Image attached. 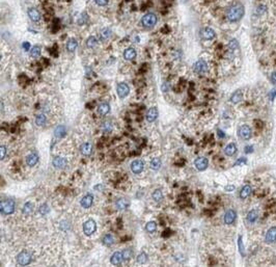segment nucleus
I'll return each mask as SVG.
<instances>
[{
  "mask_svg": "<svg viewBox=\"0 0 276 267\" xmlns=\"http://www.w3.org/2000/svg\"><path fill=\"white\" fill-rule=\"evenodd\" d=\"M245 14L244 6L242 4H235L230 6L226 12V17L230 22H238L243 18Z\"/></svg>",
  "mask_w": 276,
  "mask_h": 267,
  "instance_id": "f257e3e1",
  "label": "nucleus"
},
{
  "mask_svg": "<svg viewBox=\"0 0 276 267\" xmlns=\"http://www.w3.org/2000/svg\"><path fill=\"white\" fill-rule=\"evenodd\" d=\"M0 208H1V214L9 215L15 211V202L13 200L2 201L1 204H0Z\"/></svg>",
  "mask_w": 276,
  "mask_h": 267,
  "instance_id": "f03ea898",
  "label": "nucleus"
},
{
  "mask_svg": "<svg viewBox=\"0 0 276 267\" xmlns=\"http://www.w3.org/2000/svg\"><path fill=\"white\" fill-rule=\"evenodd\" d=\"M157 21H158V18H157V16L153 13L145 14L141 19L142 25H143L144 27H148V28H149V27H154L157 24Z\"/></svg>",
  "mask_w": 276,
  "mask_h": 267,
  "instance_id": "7ed1b4c3",
  "label": "nucleus"
},
{
  "mask_svg": "<svg viewBox=\"0 0 276 267\" xmlns=\"http://www.w3.org/2000/svg\"><path fill=\"white\" fill-rule=\"evenodd\" d=\"M97 230V224L94 219H88L83 224V232L86 236L93 235Z\"/></svg>",
  "mask_w": 276,
  "mask_h": 267,
  "instance_id": "20e7f679",
  "label": "nucleus"
},
{
  "mask_svg": "<svg viewBox=\"0 0 276 267\" xmlns=\"http://www.w3.org/2000/svg\"><path fill=\"white\" fill-rule=\"evenodd\" d=\"M30 262H31V255H30V253L28 252L23 251L17 256V263H18L19 265L25 266V265H28Z\"/></svg>",
  "mask_w": 276,
  "mask_h": 267,
  "instance_id": "39448f33",
  "label": "nucleus"
},
{
  "mask_svg": "<svg viewBox=\"0 0 276 267\" xmlns=\"http://www.w3.org/2000/svg\"><path fill=\"white\" fill-rule=\"evenodd\" d=\"M116 92H117V96L120 98H125L127 97L129 93H130V87H129V85L127 83L125 82H122L117 85L116 87Z\"/></svg>",
  "mask_w": 276,
  "mask_h": 267,
  "instance_id": "423d86ee",
  "label": "nucleus"
},
{
  "mask_svg": "<svg viewBox=\"0 0 276 267\" xmlns=\"http://www.w3.org/2000/svg\"><path fill=\"white\" fill-rule=\"evenodd\" d=\"M200 36H202V39H203V40L210 41V40H213L214 38H215L216 32H215V30L210 28V27H206V28H203L202 31H200Z\"/></svg>",
  "mask_w": 276,
  "mask_h": 267,
  "instance_id": "0eeeda50",
  "label": "nucleus"
},
{
  "mask_svg": "<svg viewBox=\"0 0 276 267\" xmlns=\"http://www.w3.org/2000/svg\"><path fill=\"white\" fill-rule=\"evenodd\" d=\"M208 69V65L207 63L204 62L203 59H199L197 60V62L193 65V70L194 72L197 73V74H203L207 71Z\"/></svg>",
  "mask_w": 276,
  "mask_h": 267,
  "instance_id": "6e6552de",
  "label": "nucleus"
},
{
  "mask_svg": "<svg viewBox=\"0 0 276 267\" xmlns=\"http://www.w3.org/2000/svg\"><path fill=\"white\" fill-rule=\"evenodd\" d=\"M251 134H252V132H251V129H250L249 126H247V125H243V126L240 127L239 135H240V137L242 138V139H244V140L250 139Z\"/></svg>",
  "mask_w": 276,
  "mask_h": 267,
  "instance_id": "1a4fd4ad",
  "label": "nucleus"
},
{
  "mask_svg": "<svg viewBox=\"0 0 276 267\" xmlns=\"http://www.w3.org/2000/svg\"><path fill=\"white\" fill-rule=\"evenodd\" d=\"M144 168V163L142 160H139V159H136L134 160L131 163V170L134 174H140L142 171H143Z\"/></svg>",
  "mask_w": 276,
  "mask_h": 267,
  "instance_id": "9d476101",
  "label": "nucleus"
},
{
  "mask_svg": "<svg viewBox=\"0 0 276 267\" xmlns=\"http://www.w3.org/2000/svg\"><path fill=\"white\" fill-rule=\"evenodd\" d=\"M208 164H209V161H208L207 158L204 157H198L196 158L195 161H194V165L198 171H204L208 167Z\"/></svg>",
  "mask_w": 276,
  "mask_h": 267,
  "instance_id": "9b49d317",
  "label": "nucleus"
},
{
  "mask_svg": "<svg viewBox=\"0 0 276 267\" xmlns=\"http://www.w3.org/2000/svg\"><path fill=\"white\" fill-rule=\"evenodd\" d=\"M158 116H159V111L156 107L149 108L148 112H146V121L149 122V123H153V122L157 120Z\"/></svg>",
  "mask_w": 276,
  "mask_h": 267,
  "instance_id": "f8f14e48",
  "label": "nucleus"
},
{
  "mask_svg": "<svg viewBox=\"0 0 276 267\" xmlns=\"http://www.w3.org/2000/svg\"><path fill=\"white\" fill-rule=\"evenodd\" d=\"M93 203H94V197H93V194L88 193V194L84 195V197L82 198V200H81V206H82L83 208L87 209V208H90L91 207Z\"/></svg>",
  "mask_w": 276,
  "mask_h": 267,
  "instance_id": "ddd939ff",
  "label": "nucleus"
},
{
  "mask_svg": "<svg viewBox=\"0 0 276 267\" xmlns=\"http://www.w3.org/2000/svg\"><path fill=\"white\" fill-rule=\"evenodd\" d=\"M266 241H267L268 243L276 242V227L270 228L267 231V234H266Z\"/></svg>",
  "mask_w": 276,
  "mask_h": 267,
  "instance_id": "4468645a",
  "label": "nucleus"
},
{
  "mask_svg": "<svg viewBox=\"0 0 276 267\" xmlns=\"http://www.w3.org/2000/svg\"><path fill=\"white\" fill-rule=\"evenodd\" d=\"M27 14H28L29 19L31 20V21H33V22H39L40 20H41V14L35 8H29L28 12H27Z\"/></svg>",
  "mask_w": 276,
  "mask_h": 267,
  "instance_id": "2eb2a0df",
  "label": "nucleus"
},
{
  "mask_svg": "<svg viewBox=\"0 0 276 267\" xmlns=\"http://www.w3.org/2000/svg\"><path fill=\"white\" fill-rule=\"evenodd\" d=\"M237 217V213L234 210H228L225 215H224V222L226 225H231L234 224V221H236Z\"/></svg>",
  "mask_w": 276,
  "mask_h": 267,
  "instance_id": "dca6fc26",
  "label": "nucleus"
},
{
  "mask_svg": "<svg viewBox=\"0 0 276 267\" xmlns=\"http://www.w3.org/2000/svg\"><path fill=\"white\" fill-rule=\"evenodd\" d=\"M122 261H124V257H122V252L114 253V254L112 255L111 258H110L111 264H113V265H120Z\"/></svg>",
  "mask_w": 276,
  "mask_h": 267,
  "instance_id": "f3484780",
  "label": "nucleus"
},
{
  "mask_svg": "<svg viewBox=\"0 0 276 267\" xmlns=\"http://www.w3.org/2000/svg\"><path fill=\"white\" fill-rule=\"evenodd\" d=\"M128 206H129V201L126 200V199H124V198L117 199L116 202H115V207H116L117 210L124 211L128 208Z\"/></svg>",
  "mask_w": 276,
  "mask_h": 267,
  "instance_id": "a211bd4d",
  "label": "nucleus"
},
{
  "mask_svg": "<svg viewBox=\"0 0 276 267\" xmlns=\"http://www.w3.org/2000/svg\"><path fill=\"white\" fill-rule=\"evenodd\" d=\"M80 152L84 156H89V155L93 153V144L90 143L83 144L82 146L80 147Z\"/></svg>",
  "mask_w": 276,
  "mask_h": 267,
  "instance_id": "6ab92c4d",
  "label": "nucleus"
},
{
  "mask_svg": "<svg viewBox=\"0 0 276 267\" xmlns=\"http://www.w3.org/2000/svg\"><path fill=\"white\" fill-rule=\"evenodd\" d=\"M52 163L56 168H63V167L67 166V160L64 159V158H61V157H58V156L53 158Z\"/></svg>",
  "mask_w": 276,
  "mask_h": 267,
  "instance_id": "aec40b11",
  "label": "nucleus"
},
{
  "mask_svg": "<svg viewBox=\"0 0 276 267\" xmlns=\"http://www.w3.org/2000/svg\"><path fill=\"white\" fill-rule=\"evenodd\" d=\"M39 162V156L35 153H31L28 155L26 158V163L29 165V166H35V165Z\"/></svg>",
  "mask_w": 276,
  "mask_h": 267,
  "instance_id": "412c9836",
  "label": "nucleus"
},
{
  "mask_svg": "<svg viewBox=\"0 0 276 267\" xmlns=\"http://www.w3.org/2000/svg\"><path fill=\"white\" fill-rule=\"evenodd\" d=\"M124 57L126 60H133L136 57V50L134 48H127L124 52Z\"/></svg>",
  "mask_w": 276,
  "mask_h": 267,
  "instance_id": "4be33fe9",
  "label": "nucleus"
},
{
  "mask_svg": "<svg viewBox=\"0 0 276 267\" xmlns=\"http://www.w3.org/2000/svg\"><path fill=\"white\" fill-rule=\"evenodd\" d=\"M110 111V105L108 103H102L99 105L98 107V112L101 114V116H106V114Z\"/></svg>",
  "mask_w": 276,
  "mask_h": 267,
  "instance_id": "5701e85b",
  "label": "nucleus"
},
{
  "mask_svg": "<svg viewBox=\"0 0 276 267\" xmlns=\"http://www.w3.org/2000/svg\"><path fill=\"white\" fill-rule=\"evenodd\" d=\"M66 133H67V129L63 125H59V126H57L55 128V130H54V135L58 138L63 137L64 135H66Z\"/></svg>",
  "mask_w": 276,
  "mask_h": 267,
  "instance_id": "b1692460",
  "label": "nucleus"
},
{
  "mask_svg": "<svg viewBox=\"0 0 276 267\" xmlns=\"http://www.w3.org/2000/svg\"><path fill=\"white\" fill-rule=\"evenodd\" d=\"M111 35H112V31L109 28H106V27L103 28L100 31V39H101V41H107V40H109L111 38Z\"/></svg>",
  "mask_w": 276,
  "mask_h": 267,
  "instance_id": "393cba45",
  "label": "nucleus"
},
{
  "mask_svg": "<svg viewBox=\"0 0 276 267\" xmlns=\"http://www.w3.org/2000/svg\"><path fill=\"white\" fill-rule=\"evenodd\" d=\"M236 152H237V147L235 144H227L225 149H224V153H225V155H227V156H233V155L236 154Z\"/></svg>",
  "mask_w": 276,
  "mask_h": 267,
  "instance_id": "a878e982",
  "label": "nucleus"
},
{
  "mask_svg": "<svg viewBox=\"0 0 276 267\" xmlns=\"http://www.w3.org/2000/svg\"><path fill=\"white\" fill-rule=\"evenodd\" d=\"M251 191H252V189H251V187L249 186V185H245V186L242 188L241 191H240V198L243 199V200H244V199L248 198L251 194Z\"/></svg>",
  "mask_w": 276,
  "mask_h": 267,
  "instance_id": "bb28decb",
  "label": "nucleus"
},
{
  "mask_svg": "<svg viewBox=\"0 0 276 267\" xmlns=\"http://www.w3.org/2000/svg\"><path fill=\"white\" fill-rule=\"evenodd\" d=\"M77 47H78V42L75 39H70L69 41H68V43H67V49H68V51L74 52L75 50L77 49Z\"/></svg>",
  "mask_w": 276,
  "mask_h": 267,
  "instance_id": "cd10ccee",
  "label": "nucleus"
},
{
  "mask_svg": "<svg viewBox=\"0 0 276 267\" xmlns=\"http://www.w3.org/2000/svg\"><path fill=\"white\" fill-rule=\"evenodd\" d=\"M238 49H239V43L236 39H233L228 43V50H230V52L235 53Z\"/></svg>",
  "mask_w": 276,
  "mask_h": 267,
  "instance_id": "c85d7f7f",
  "label": "nucleus"
},
{
  "mask_svg": "<svg viewBox=\"0 0 276 267\" xmlns=\"http://www.w3.org/2000/svg\"><path fill=\"white\" fill-rule=\"evenodd\" d=\"M86 47L89 49H93L95 48V47L98 46V40L97 38H95V36H89L87 40H86Z\"/></svg>",
  "mask_w": 276,
  "mask_h": 267,
  "instance_id": "c756f323",
  "label": "nucleus"
},
{
  "mask_svg": "<svg viewBox=\"0 0 276 267\" xmlns=\"http://www.w3.org/2000/svg\"><path fill=\"white\" fill-rule=\"evenodd\" d=\"M152 198H153V200H154L155 202L160 203V202L163 200V193H162V191L160 190V189H156V190L153 192Z\"/></svg>",
  "mask_w": 276,
  "mask_h": 267,
  "instance_id": "7c9ffc66",
  "label": "nucleus"
},
{
  "mask_svg": "<svg viewBox=\"0 0 276 267\" xmlns=\"http://www.w3.org/2000/svg\"><path fill=\"white\" fill-rule=\"evenodd\" d=\"M102 241H103V243L105 245H112L114 243V237L113 235L111 234H106L103 237V239H102Z\"/></svg>",
  "mask_w": 276,
  "mask_h": 267,
  "instance_id": "2f4dec72",
  "label": "nucleus"
},
{
  "mask_svg": "<svg viewBox=\"0 0 276 267\" xmlns=\"http://www.w3.org/2000/svg\"><path fill=\"white\" fill-rule=\"evenodd\" d=\"M257 219V210H251L249 213L247 214V221L249 224H253V222Z\"/></svg>",
  "mask_w": 276,
  "mask_h": 267,
  "instance_id": "473e14b6",
  "label": "nucleus"
},
{
  "mask_svg": "<svg viewBox=\"0 0 276 267\" xmlns=\"http://www.w3.org/2000/svg\"><path fill=\"white\" fill-rule=\"evenodd\" d=\"M242 96H243V95H242V92L241 90H237L236 93H234L233 94V96L230 97V101L233 103H238V102H240V101L242 100Z\"/></svg>",
  "mask_w": 276,
  "mask_h": 267,
  "instance_id": "72a5a7b5",
  "label": "nucleus"
},
{
  "mask_svg": "<svg viewBox=\"0 0 276 267\" xmlns=\"http://www.w3.org/2000/svg\"><path fill=\"white\" fill-rule=\"evenodd\" d=\"M33 211V205L32 203H26V204L24 205V207H23V213H24L25 215H29L31 214Z\"/></svg>",
  "mask_w": 276,
  "mask_h": 267,
  "instance_id": "f704fd0d",
  "label": "nucleus"
},
{
  "mask_svg": "<svg viewBox=\"0 0 276 267\" xmlns=\"http://www.w3.org/2000/svg\"><path fill=\"white\" fill-rule=\"evenodd\" d=\"M151 168L154 171H158L160 166H161V160H160V158H154L152 161H151Z\"/></svg>",
  "mask_w": 276,
  "mask_h": 267,
  "instance_id": "c9c22d12",
  "label": "nucleus"
},
{
  "mask_svg": "<svg viewBox=\"0 0 276 267\" xmlns=\"http://www.w3.org/2000/svg\"><path fill=\"white\" fill-rule=\"evenodd\" d=\"M46 121H47V117L45 114H39V116H36L35 117V124L37 126H44V125L46 124Z\"/></svg>",
  "mask_w": 276,
  "mask_h": 267,
  "instance_id": "e433bc0d",
  "label": "nucleus"
},
{
  "mask_svg": "<svg viewBox=\"0 0 276 267\" xmlns=\"http://www.w3.org/2000/svg\"><path fill=\"white\" fill-rule=\"evenodd\" d=\"M30 55H31V57H33V58L39 57L41 55V47H39V46L32 47L31 50H30Z\"/></svg>",
  "mask_w": 276,
  "mask_h": 267,
  "instance_id": "4c0bfd02",
  "label": "nucleus"
},
{
  "mask_svg": "<svg viewBox=\"0 0 276 267\" xmlns=\"http://www.w3.org/2000/svg\"><path fill=\"white\" fill-rule=\"evenodd\" d=\"M145 230L148 231L149 233H154L156 230H157V224L155 221H149L146 224L145 226Z\"/></svg>",
  "mask_w": 276,
  "mask_h": 267,
  "instance_id": "58836bf2",
  "label": "nucleus"
},
{
  "mask_svg": "<svg viewBox=\"0 0 276 267\" xmlns=\"http://www.w3.org/2000/svg\"><path fill=\"white\" fill-rule=\"evenodd\" d=\"M87 14L86 13H82L80 15V17L79 18H78V20H77V23H78V25H84L85 23L87 22Z\"/></svg>",
  "mask_w": 276,
  "mask_h": 267,
  "instance_id": "ea45409f",
  "label": "nucleus"
},
{
  "mask_svg": "<svg viewBox=\"0 0 276 267\" xmlns=\"http://www.w3.org/2000/svg\"><path fill=\"white\" fill-rule=\"evenodd\" d=\"M137 262L139 264H144V263L148 262V255L145 253H140L137 257Z\"/></svg>",
  "mask_w": 276,
  "mask_h": 267,
  "instance_id": "a19ab883",
  "label": "nucleus"
},
{
  "mask_svg": "<svg viewBox=\"0 0 276 267\" xmlns=\"http://www.w3.org/2000/svg\"><path fill=\"white\" fill-rule=\"evenodd\" d=\"M112 129V123L110 121H105L102 124V130L105 131V132H109Z\"/></svg>",
  "mask_w": 276,
  "mask_h": 267,
  "instance_id": "79ce46f5",
  "label": "nucleus"
},
{
  "mask_svg": "<svg viewBox=\"0 0 276 267\" xmlns=\"http://www.w3.org/2000/svg\"><path fill=\"white\" fill-rule=\"evenodd\" d=\"M39 210H40V213L42 214V215H46V214H48V213H49L50 208H49V206L47 205V204H43V205L40 207Z\"/></svg>",
  "mask_w": 276,
  "mask_h": 267,
  "instance_id": "37998d69",
  "label": "nucleus"
},
{
  "mask_svg": "<svg viewBox=\"0 0 276 267\" xmlns=\"http://www.w3.org/2000/svg\"><path fill=\"white\" fill-rule=\"evenodd\" d=\"M122 257H124V260H129L131 258L132 256V251L131 249H124V251L122 252Z\"/></svg>",
  "mask_w": 276,
  "mask_h": 267,
  "instance_id": "c03bdc74",
  "label": "nucleus"
},
{
  "mask_svg": "<svg viewBox=\"0 0 276 267\" xmlns=\"http://www.w3.org/2000/svg\"><path fill=\"white\" fill-rule=\"evenodd\" d=\"M246 162H247V159H246V158H244V157L239 158V159H238V160L236 161V163H235V166H236V165H240V164L246 163Z\"/></svg>",
  "mask_w": 276,
  "mask_h": 267,
  "instance_id": "a18cd8bd",
  "label": "nucleus"
},
{
  "mask_svg": "<svg viewBox=\"0 0 276 267\" xmlns=\"http://www.w3.org/2000/svg\"><path fill=\"white\" fill-rule=\"evenodd\" d=\"M95 1H96V3L99 6H104L107 4L109 0H95Z\"/></svg>",
  "mask_w": 276,
  "mask_h": 267,
  "instance_id": "49530a36",
  "label": "nucleus"
},
{
  "mask_svg": "<svg viewBox=\"0 0 276 267\" xmlns=\"http://www.w3.org/2000/svg\"><path fill=\"white\" fill-rule=\"evenodd\" d=\"M238 243H239V248H240L241 255L244 256V248H243V245H242V237H241V236L239 237V241H238Z\"/></svg>",
  "mask_w": 276,
  "mask_h": 267,
  "instance_id": "de8ad7c7",
  "label": "nucleus"
},
{
  "mask_svg": "<svg viewBox=\"0 0 276 267\" xmlns=\"http://www.w3.org/2000/svg\"><path fill=\"white\" fill-rule=\"evenodd\" d=\"M0 150H1V155H0V158H1V159L3 160V158L5 157V155H6V148L5 147H3V146H1V148H0Z\"/></svg>",
  "mask_w": 276,
  "mask_h": 267,
  "instance_id": "09e8293b",
  "label": "nucleus"
},
{
  "mask_svg": "<svg viewBox=\"0 0 276 267\" xmlns=\"http://www.w3.org/2000/svg\"><path fill=\"white\" fill-rule=\"evenodd\" d=\"M271 81H272V83H273L274 85H276V71L272 73V75H271Z\"/></svg>",
  "mask_w": 276,
  "mask_h": 267,
  "instance_id": "8fccbe9b",
  "label": "nucleus"
},
{
  "mask_svg": "<svg viewBox=\"0 0 276 267\" xmlns=\"http://www.w3.org/2000/svg\"><path fill=\"white\" fill-rule=\"evenodd\" d=\"M23 48H24L25 50H29V48H30V44L28 43V42H25V43H23Z\"/></svg>",
  "mask_w": 276,
  "mask_h": 267,
  "instance_id": "3c124183",
  "label": "nucleus"
},
{
  "mask_svg": "<svg viewBox=\"0 0 276 267\" xmlns=\"http://www.w3.org/2000/svg\"><path fill=\"white\" fill-rule=\"evenodd\" d=\"M252 151H253V149H252L251 146H247L245 148V152H246V153H251Z\"/></svg>",
  "mask_w": 276,
  "mask_h": 267,
  "instance_id": "603ef678",
  "label": "nucleus"
},
{
  "mask_svg": "<svg viewBox=\"0 0 276 267\" xmlns=\"http://www.w3.org/2000/svg\"><path fill=\"white\" fill-rule=\"evenodd\" d=\"M218 136L223 138V137H225V134H224V132L222 130H218Z\"/></svg>",
  "mask_w": 276,
  "mask_h": 267,
  "instance_id": "864d4df0",
  "label": "nucleus"
},
{
  "mask_svg": "<svg viewBox=\"0 0 276 267\" xmlns=\"http://www.w3.org/2000/svg\"><path fill=\"white\" fill-rule=\"evenodd\" d=\"M275 96H276V90H272V92L270 93V98H271V100H273Z\"/></svg>",
  "mask_w": 276,
  "mask_h": 267,
  "instance_id": "5fc2aeb1",
  "label": "nucleus"
},
{
  "mask_svg": "<svg viewBox=\"0 0 276 267\" xmlns=\"http://www.w3.org/2000/svg\"><path fill=\"white\" fill-rule=\"evenodd\" d=\"M235 189V186H233V185H231V186H226L225 187V190L226 191H233Z\"/></svg>",
  "mask_w": 276,
  "mask_h": 267,
  "instance_id": "6e6d98bb",
  "label": "nucleus"
}]
</instances>
